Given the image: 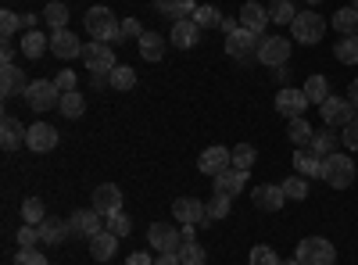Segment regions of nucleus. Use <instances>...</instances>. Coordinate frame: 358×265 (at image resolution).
Returning a JSON list of instances; mask_svg holds the SVG:
<instances>
[{"label":"nucleus","instance_id":"obj_1","mask_svg":"<svg viewBox=\"0 0 358 265\" xmlns=\"http://www.w3.org/2000/svg\"><path fill=\"white\" fill-rule=\"evenodd\" d=\"M83 29L90 33V40H101V43H118L122 40V22H118L108 8H90L83 15Z\"/></svg>","mask_w":358,"mask_h":265},{"label":"nucleus","instance_id":"obj_2","mask_svg":"<svg viewBox=\"0 0 358 265\" xmlns=\"http://www.w3.org/2000/svg\"><path fill=\"white\" fill-rule=\"evenodd\" d=\"M355 162L348 158V155H330V158H322V176L319 180L326 183V187H334V190H348L351 183H355Z\"/></svg>","mask_w":358,"mask_h":265},{"label":"nucleus","instance_id":"obj_3","mask_svg":"<svg viewBox=\"0 0 358 265\" xmlns=\"http://www.w3.org/2000/svg\"><path fill=\"white\" fill-rule=\"evenodd\" d=\"M294 258L301 265H334L337 262V248L326 237H305L301 244L294 248Z\"/></svg>","mask_w":358,"mask_h":265},{"label":"nucleus","instance_id":"obj_4","mask_svg":"<svg viewBox=\"0 0 358 265\" xmlns=\"http://www.w3.org/2000/svg\"><path fill=\"white\" fill-rule=\"evenodd\" d=\"M83 65L94 72V76H111V69L118 65L115 62V47L111 43H101V40L83 43Z\"/></svg>","mask_w":358,"mask_h":265},{"label":"nucleus","instance_id":"obj_5","mask_svg":"<svg viewBox=\"0 0 358 265\" xmlns=\"http://www.w3.org/2000/svg\"><path fill=\"white\" fill-rule=\"evenodd\" d=\"M290 36L297 43H319L326 36V18L315 11H297V18L290 22Z\"/></svg>","mask_w":358,"mask_h":265},{"label":"nucleus","instance_id":"obj_6","mask_svg":"<svg viewBox=\"0 0 358 265\" xmlns=\"http://www.w3.org/2000/svg\"><path fill=\"white\" fill-rule=\"evenodd\" d=\"M25 104L33 111H47V108H57L62 104V90H57L54 79H33L25 90Z\"/></svg>","mask_w":358,"mask_h":265},{"label":"nucleus","instance_id":"obj_7","mask_svg":"<svg viewBox=\"0 0 358 265\" xmlns=\"http://www.w3.org/2000/svg\"><path fill=\"white\" fill-rule=\"evenodd\" d=\"M319 115H322V122L330 126V129H344L358 111H355V104H351L348 97H334V94H330V97L319 104Z\"/></svg>","mask_w":358,"mask_h":265},{"label":"nucleus","instance_id":"obj_8","mask_svg":"<svg viewBox=\"0 0 358 265\" xmlns=\"http://www.w3.org/2000/svg\"><path fill=\"white\" fill-rule=\"evenodd\" d=\"M147 244L155 251H179L187 241H183V229L172 226V222H151L147 226Z\"/></svg>","mask_w":358,"mask_h":265},{"label":"nucleus","instance_id":"obj_9","mask_svg":"<svg viewBox=\"0 0 358 265\" xmlns=\"http://www.w3.org/2000/svg\"><path fill=\"white\" fill-rule=\"evenodd\" d=\"M258 43H262V36L241 25L236 33L226 36V54L236 57V62H251V57H258Z\"/></svg>","mask_w":358,"mask_h":265},{"label":"nucleus","instance_id":"obj_10","mask_svg":"<svg viewBox=\"0 0 358 265\" xmlns=\"http://www.w3.org/2000/svg\"><path fill=\"white\" fill-rule=\"evenodd\" d=\"M255 62H262V65H268V69L287 65V62H290V40H287V36H262Z\"/></svg>","mask_w":358,"mask_h":265},{"label":"nucleus","instance_id":"obj_11","mask_svg":"<svg viewBox=\"0 0 358 265\" xmlns=\"http://www.w3.org/2000/svg\"><path fill=\"white\" fill-rule=\"evenodd\" d=\"M276 111L283 115V119H301V115L308 111V97L305 90H297V86H283V90L276 94Z\"/></svg>","mask_w":358,"mask_h":265},{"label":"nucleus","instance_id":"obj_12","mask_svg":"<svg viewBox=\"0 0 358 265\" xmlns=\"http://www.w3.org/2000/svg\"><path fill=\"white\" fill-rule=\"evenodd\" d=\"M172 219H179V226H183V222L204 226L208 222V204L197 201V197H176L172 201Z\"/></svg>","mask_w":358,"mask_h":265},{"label":"nucleus","instance_id":"obj_13","mask_svg":"<svg viewBox=\"0 0 358 265\" xmlns=\"http://www.w3.org/2000/svg\"><path fill=\"white\" fill-rule=\"evenodd\" d=\"M229 165H233V151H229V147H222V143L208 147V151H201V158H197V169L204 176H212V180H215L219 172H226Z\"/></svg>","mask_w":358,"mask_h":265},{"label":"nucleus","instance_id":"obj_14","mask_svg":"<svg viewBox=\"0 0 358 265\" xmlns=\"http://www.w3.org/2000/svg\"><path fill=\"white\" fill-rule=\"evenodd\" d=\"M25 147H29L33 155L54 151V147H57V129L47 126V122H33V126H29V133H25Z\"/></svg>","mask_w":358,"mask_h":265},{"label":"nucleus","instance_id":"obj_15","mask_svg":"<svg viewBox=\"0 0 358 265\" xmlns=\"http://www.w3.org/2000/svg\"><path fill=\"white\" fill-rule=\"evenodd\" d=\"M251 204H255L258 212H280L283 204H287V194L276 183H262V187L251 190Z\"/></svg>","mask_w":358,"mask_h":265},{"label":"nucleus","instance_id":"obj_16","mask_svg":"<svg viewBox=\"0 0 358 265\" xmlns=\"http://www.w3.org/2000/svg\"><path fill=\"white\" fill-rule=\"evenodd\" d=\"M69 222H72V233H76V237H86V241L97 237V233L104 229V215H101L97 208H79Z\"/></svg>","mask_w":358,"mask_h":265},{"label":"nucleus","instance_id":"obj_17","mask_svg":"<svg viewBox=\"0 0 358 265\" xmlns=\"http://www.w3.org/2000/svg\"><path fill=\"white\" fill-rule=\"evenodd\" d=\"M36 229H40V241L50 244V248H62V244L72 237V222H69V219H54V215H47Z\"/></svg>","mask_w":358,"mask_h":265},{"label":"nucleus","instance_id":"obj_18","mask_svg":"<svg viewBox=\"0 0 358 265\" xmlns=\"http://www.w3.org/2000/svg\"><path fill=\"white\" fill-rule=\"evenodd\" d=\"M50 54L62 57V62H69V57H83V43L76 33H69V29H57V33H50Z\"/></svg>","mask_w":358,"mask_h":265},{"label":"nucleus","instance_id":"obj_19","mask_svg":"<svg viewBox=\"0 0 358 265\" xmlns=\"http://www.w3.org/2000/svg\"><path fill=\"white\" fill-rule=\"evenodd\" d=\"M94 208L108 219L111 212H122V190H118L115 183H101L94 190Z\"/></svg>","mask_w":358,"mask_h":265},{"label":"nucleus","instance_id":"obj_20","mask_svg":"<svg viewBox=\"0 0 358 265\" xmlns=\"http://www.w3.org/2000/svg\"><path fill=\"white\" fill-rule=\"evenodd\" d=\"M172 47H179V50H190V47H197V40H201V25L194 22V18H179L176 25H172Z\"/></svg>","mask_w":358,"mask_h":265},{"label":"nucleus","instance_id":"obj_21","mask_svg":"<svg viewBox=\"0 0 358 265\" xmlns=\"http://www.w3.org/2000/svg\"><path fill=\"white\" fill-rule=\"evenodd\" d=\"M236 22L262 36V33H265V25H268V8H262L258 0H248V4L241 8V15H236Z\"/></svg>","mask_w":358,"mask_h":265},{"label":"nucleus","instance_id":"obj_22","mask_svg":"<svg viewBox=\"0 0 358 265\" xmlns=\"http://www.w3.org/2000/svg\"><path fill=\"white\" fill-rule=\"evenodd\" d=\"M248 187V172H241V169H226V172H219L215 176V194H226V197H236Z\"/></svg>","mask_w":358,"mask_h":265},{"label":"nucleus","instance_id":"obj_23","mask_svg":"<svg viewBox=\"0 0 358 265\" xmlns=\"http://www.w3.org/2000/svg\"><path fill=\"white\" fill-rule=\"evenodd\" d=\"M294 172L305 176V180H319V176H322V158L312 155L308 147H297V151H294Z\"/></svg>","mask_w":358,"mask_h":265},{"label":"nucleus","instance_id":"obj_24","mask_svg":"<svg viewBox=\"0 0 358 265\" xmlns=\"http://www.w3.org/2000/svg\"><path fill=\"white\" fill-rule=\"evenodd\" d=\"M29 83H25V72L18 65H4L0 69V94L4 97H15V94H25Z\"/></svg>","mask_w":358,"mask_h":265},{"label":"nucleus","instance_id":"obj_25","mask_svg":"<svg viewBox=\"0 0 358 265\" xmlns=\"http://www.w3.org/2000/svg\"><path fill=\"white\" fill-rule=\"evenodd\" d=\"M115 248H118V237H115L108 226L97 233V237H90V255H94L97 262H111L115 258Z\"/></svg>","mask_w":358,"mask_h":265},{"label":"nucleus","instance_id":"obj_26","mask_svg":"<svg viewBox=\"0 0 358 265\" xmlns=\"http://www.w3.org/2000/svg\"><path fill=\"white\" fill-rule=\"evenodd\" d=\"M25 133H29V129H22L18 119L4 115V122H0V147H4V151H18L22 140H25Z\"/></svg>","mask_w":358,"mask_h":265},{"label":"nucleus","instance_id":"obj_27","mask_svg":"<svg viewBox=\"0 0 358 265\" xmlns=\"http://www.w3.org/2000/svg\"><path fill=\"white\" fill-rule=\"evenodd\" d=\"M47 47H50V40L40 33V29H29V33L22 36V54L29 57V62H40V57L47 54Z\"/></svg>","mask_w":358,"mask_h":265},{"label":"nucleus","instance_id":"obj_28","mask_svg":"<svg viewBox=\"0 0 358 265\" xmlns=\"http://www.w3.org/2000/svg\"><path fill=\"white\" fill-rule=\"evenodd\" d=\"M136 50H140L143 62H162V57H165V40L158 33H143L136 40Z\"/></svg>","mask_w":358,"mask_h":265},{"label":"nucleus","instance_id":"obj_29","mask_svg":"<svg viewBox=\"0 0 358 265\" xmlns=\"http://www.w3.org/2000/svg\"><path fill=\"white\" fill-rule=\"evenodd\" d=\"M287 136H290L294 147H308L312 136H315V129H312V122L301 115V119H290V122H287Z\"/></svg>","mask_w":358,"mask_h":265},{"label":"nucleus","instance_id":"obj_30","mask_svg":"<svg viewBox=\"0 0 358 265\" xmlns=\"http://www.w3.org/2000/svg\"><path fill=\"white\" fill-rule=\"evenodd\" d=\"M155 8L162 11V15H169V18H187V15H194L197 11V4L194 0H155Z\"/></svg>","mask_w":358,"mask_h":265},{"label":"nucleus","instance_id":"obj_31","mask_svg":"<svg viewBox=\"0 0 358 265\" xmlns=\"http://www.w3.org/2000/svg\"><path fill=\"white\" fill-rule=\"evenodd\" d=\"M334 29H337V36H358V11L348 4L334 15Z\"/></svg>","mask_w":358,"mask_h":265},{"label":"nucleus","instance_id":"obj_32","mask_svg":"<svg viewBox=\"0 0 358 265\" xmlns=\"http://www.w3.org/2000/svg\"><path fill=\"white\" fill-rule=\"evenodd\" d=\"M301 90H305L308 104H322L326 97H330V83H326V76H308Z\"/></svg>","mask_w":358,"mask_h":265},{"label":"nucleus","instance_id":"obj_33","mask_svg":"<svg viewBox=\"0 0 358 265\" xmlns=\"http://www.w3.org/2000/svg\"><path fill=\"white\" fill-rule=\"evenodd\" d=\"M108 86H111V90H133V86H136V72L129 69V65H115L111 69V76H108Z\"/></svg>","mask_w":358,"mask_h":265},{"label":"nucleus","instance_id":"obj_34","mask_svg":"<svg viewBox=\"0 0 358 265\" xmlns=\"http://www.w3.org/2000/svg\"><path fill=\"white\" fill-rule=\"evenodd\" d=\"M294 18H297L294 0H273V4H268V22H276V25H290Z\"/></svg>","mask_w":358,"mask_h":265},{"label":"nucleus","instance_id":"obj_35","mask_svg":"<svg viewBox=\"0 0 358 265\" xmlns=\"http://www.w3.org/2000/svg\"><path fill=\"white\" fill-rule=\"evenodd\" d=\"M43 219H47L43 201H40V197H25V201H22V222H25V226H40Z\"/></svg>","mask_w":358,"mask_h":265},{"label":"nucleus","instance_id":"obj_36","mask_svg":"<svg viewBox=\"0 0 358 265\" xmlns=\"http://www.w3.org/2000/svg\"><path fill=\"white\" fill-rule=\"evenodd\" d=\"M334 54H337L341 65H358V36H341Z\"/></svg>","mask_w":358,"mask_h":265},{"label":"nucleus","instance_id":"obj_37","mask_svg":"<svg viewBox=\"0 0 358 265\" xmlns=\"http://www.w3.org/2000/svg\"><path fill=\"white\" fill-rule=\"evenodd\" d=\"M255 162H258V151H255L251 143H236V147H233V169L251 172V169H255Z\"/></svg>","mask_w":358,"mask_h":265},{"label":"nucleus","instance_id":"obj_38","mask_svg":"<svg viewBox=\"0 0 358 265\" xmlns=\"http://www.w3.org/2000/svg\"><path fill=\"white\" fill-rule=\"evenodd\" d=\"M308 151L319 155V158H330L337 151V133H315L312 143H308Z\"/></svg>","mask_w":358,"mask_h":265},{"label":"nucleus","instance_id":"obj_39","mask_svg":"<svg viewBox=\"0 0 358 265\" xmlns=\"http://www.w3.org/2000/svg\"><path fill=\"white\" fill-rule=\"evenodd\" d=\"M43 18L50 22L54 33H57V29H65V22H69V4H62V0H50V4L43 8Z\"/></svg>","mask_w":358,"mask_h":265},{"label":"nucleus","instance_id":"obj_40","mask_svg":"<svg viewBox=\"0 0 358 265\" xmlns=\"http://www.w3.org/2000/svg\"><path fill=\"white\" fill-rule=\"evenodd\" d=\"M283 187V194H287V201H305L308 197V180H305V176H290V180H283L280 183Z\"/></svg>","mask_w":358,"mask_h":265},{"label":"nucleus","instance_id":"obj_41","mask_svg":"<svg viewBox=\"0 0 358 265\" xmlns=\"http://www.w3.org/2000/svg\"><path fill=\"white\" fill-rule=\"evenodd\" d=\"M179 265H208V255L197 241H187L183 248H179Z\"/></svg>","mask_w":358,"mask_h":265},{"label":"nucleus","instance_id":"obj_42","mask_svg":"<svg viewBox=\"0 0 358 265\" xmlns=\"http://www.w3.org/2000/svg\"><path fill=\"white\" fill-rule=\"evenodd\" d=\"M57 111H62L65 119H79V115L86 111V104H83L79 90H72V94H62V104H57Z\"/></svg>","mask_w":358,"mask_h":265},{"label":"nucleus","instance_id":"obj_43","mask_svg":"<svg viewBox=\"0 0 358 265\" xmlns=\"http://www.w3.org/2000/svg\"><path fill=\"white\" fill-rule=\"evenodd\" d=\"M104 226H108V229L115 233L118 241H122V237H129V229H133V219H129L126 212H111V215L104 219Z\"/></svg>","mask_w":358,"mask_h":265},{"label":"nucleus","instance_id":"obj_44","mask_svg":"<svg viewBox=\"0 0 358 265\" xmlns=\"http://www.w3.org/2000/svg\"><path fill=\"white\" fill-rule=\"evenodd\" d=\"M229 208H233V197H226V194H215L212 201H208V222L226 219V215H229Z\"/></svg>","mask_w":358,"mask_h":265},{"label":"nucleus","instance_id":"obj_45","mask_svg":"<svg viewBox=\"0 0 358 265\" xmlns=\"http://www.w3.org/2000/svg\"><path fill=\"white\" fill-rule=\"evenodd\" d=\"M194 22H197L201 29H219L222 15H219V8H208V4H201V8L194 11Z\"/></svg>","mask_w":358,"mask_h":265},{"label":"nucleus","instance_id":"obj_46","mask_svg":"<svg viewBox=\"0 0 358 265\" xmlns=\"http://www.w3.org/2000/svg\"><path fill=\"white\" fill-rule=\"evenodd\" d=\"M18 25H22V18L15 11H0V36H4V43H11V36L18 33Z\"/></svg>","mask_w":358,"mask_h":265},{"label":"nucleus","instance_id":"obj_47","mask_svg":"<svg viewBox=\"0 0 358 265\" xmlns=\"http://www.w3.org/2000/svg\"><path fill=\"white\" fill-rule=\"evenodd\" d=\"M251 265H280V255L268 244H258V248H251Z\"/></svg>","mask_w":358,"mask_h":265},{"label":"nucleus","instance_id":"obj_48","mask_svg":"<svg viewBox=\"0 0 358 265\" xmlns=\"http://www.w3.org/2000/svg\"><path fill=\"white\" fill-rule=\"evenodd\" d=\"M36 244H43V241H40V229L22 222V226H18V248H36Z\"/></svg>","mask_w":358,"mask_h":265},{"label":"nucleus","instance_id":"obj_49","mask_svg":"<svg viewBox=\"0 0 358 265\" xmlns=\"http://www.w3.org/2000/svg\"><path fill=\"white\" fill-rule=\"evenodd\" d=\"M15 265H47V258H43L36 248H22L18 258H15Z\"/></svg>","mask_w":358,"mask_h":265},{"label":"nucleus","instance_id":"obj_50","mask_svg":"<svg viewBox=\"0 0 358 265\" xmlns=\"http://www.w3.org/2000/svg\"><path fill=\"white\" fill-rule=\"evenodd\" d=\"M341 140H344V147H348V151H358V115H355V119L344 126Z\"/></svg>","mask_w":358,"mask_h":265},{"label":"nucleus","instance_id":"obj_51","mask_svg":"<svg viewBox=\"0 0 358 265\" xmlns=\"http://www.w3.org/2000/svg\"><path fill=\"white\" fill-rule=\"evenodd\" d=\"M54 83H57V90H62V94H72V90H76V72H69V69L57 72Z\"/></svg>","mask_w":358,"mask_h":265},{"label":"nucleus","instance_id":"obj_52","mask_svg":"<svg viewBox=\"0 0 358 265\" xmlns=\"http://www.w3.org/2000/svg\"><path fill=\"white\" fill-rule=\"evenodd\" d=\"M143 36V29L136 18H122V40H140Z\"/></svg>","mask_w":358,"mask_h":265},{"label":"nucleus","instance_id":"obj_53","mask_svg":"<svg viewBox=\"0 0 358 265\" xmlns=\"http://www.w3.org/2000/svg\"><path fill=\"white\" fill-rule=\"evenodd\" d=\"M155 265H179V251H158Z\"/></svg>","mask_w":358,"mask_h":265},{"label":"nucleus","instance_id":"obj_54","mask_svg":"<svg viewBox=\"0 0 358 265\" xmlns=\"http://www.w3.org/2000/svg\"><path fill=\"white\" fill-rule=\"evenodd\" d=\"M129 265H155V258L143 255V251H133V255H129Z\"/></svg>","mask_w":358,"mask_h":265},{"label":"nucleus","instance_id":"obj_55","mask_svg":"<svg viewBox=\"0 0 358 265\" xmlns=\"http://www.w3.org/2000/svg\"><path fill=\"white\" fill-rule=\"evenodd\" d=\"M0 62H4V65H15V47H11V43L0 47Z\"/></svg>","mask_w":358,"mask_h":265},{"label":"nucleus","instance_id":"obj_56","mask_svg":"<svg viewBox=\"0 0 358 265\" xmlns=\"http://www.w3.org/2000/svg\"><path fill=\"white\" fill-rule=\"evenodd\" d=\"M219 29H222V33L229 36V33H236V29H241V22H233V18H222V22H219Z\"/></svg>","mask_w":358,"mask_h":265},{"label":"nucleus","instance_id":"obj_57","mask_svg":"<svg viewBox=\"0 0 358 265\" xmlns=\"http://www.w3.org/2000/svg\"><path fill=\"white\" fill-rule=\"evenodd\" d=\"M348 101H351V104H355V111H358V79L348 86Z\"/></svg>","mask_w":358,"mask_h":265},{"label":"nucleus","instance_id":"obj_58","mask_svg":"<svg viewBox=\"0 0 358 265\" xmlns=\"http://www.w3.org/2000/svg\"><path fill=\"white\" fill-rule=\"evenodd\" d=\"M280 265H301V262H297V258H287V262H280Z\"/></svg>","mask_w":358,"mask_h":265},{"label":"nucleus","instance_id":"obj_59","mask_svg":"<svg viewBox=\"0 0 358 265\" xmlns=\"http://www.w3.org/2000/svg\"><path fill=\"white\" fill-rule=\"evenodd\" d=\"M305 4H322V0H305Z\"/></svg>","mask_w":358,"mask_h":265},{"label":"nucleus","instance_id":"obj_60","mask_svg":"<svg viewBox=\"0 0 358 265\" xmlns=\"http://www.w3.org/2000/svg\"><path fill=\"white\" fill-rule=\"evenodd\" d=\"M351 8H355V11H358V0H351Z\"/></svg>","mask_w":358,"mask_h":265}]
</instances>
